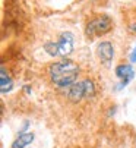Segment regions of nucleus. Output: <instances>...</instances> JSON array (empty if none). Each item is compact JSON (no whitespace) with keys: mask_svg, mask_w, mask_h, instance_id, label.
<instances>
[{"mask_svg":"<svg viewBox=\"0 0 136 148\" xmlns=\"http://www.w3.org/2000/svg\"><path fill=\"white\" fill-rule=\"evenodd\" d=\"M81 73V66L70 59H63L45 68V76L51 85L57 88H69L78 81Z\"/></svg>","mask_w":136,"mask_h":148,"instance_id":"1","label":"nucleus"},{"mask_svg":"<svg viewBox=\"0 0 136 148\" xmlns=\"http://www.w3.org/2000/svg\"><path fill=\"white\" fill-rule=\"evenodd\" d=\"M113 28V21L108 15H95L91 18L86 27H85V34L89 40H94L97 37H103L107 32H110Z\"/></svg>","mask_w":136,"mask_h":148,"instance_id":"2","label":"nucleus"},{"mask_svg":"<svg viewBox=\"0 0 136 148\" xmlns=\"http://www.w3.org/2000/svg\"><path fill=\"white\" fill-rule=\"evenodd\" d=\"M95 95V84L91 79L76 81L73 85L66 88V97L73 103H78L83 98H89Z\"/></svg>","mask_w":136,"mask_h":148,"instance_id":"3","label":"nucleus"},{"mask_svg":"<svg viewBox=\"0 0 136 148\" xmlns=\"http://www.w3.org/2000/svg\"><path fill=\"white\" fill-rule=\"evenodd\" d=\"M95 53H97V57L100 59V62H103L104 65H108L113 60V57H114V47H113L110 41H103V43H100L97 46Z\"/></svg>","mask_w":136,"mask_h":148,"instance_id":"4","label":"nucleus"},{"mask_svg":"<svg viewBox=\"0 0 136 148\" xmlns=\"http://www.w3.org/2000/svg\"><path fill=\"white\" fill-rule=\"evenodd\" d=\"M59 54L60 56H67L73 51V34L70 32H63L60 35V40H59Z\"/></svg>","mask_w":136,"mask_h":148,"instance_id":"5","label":"nucleus"},{"mask_svg":"<svg viewBox=\"0 0 136 148\" xmlns=\"http://www.w3.org/2000/svg\"><path fill=\"white\" fill-rule=\"evenodd\" d=\"M116 75H117V78L122 79L123 85H126V84H129V81L133 78L135 71L130 65H119L116 68Z\"/></svg>","mask_w":136,"mask_h":148,"instance_id":"6","label":"nucleus"},{"mask_svg":"<svg viewBox=\"0 0 136 148\" xmlns=\"http://www.w3.org/2000/svg\"><path fill=\"white\" fill-rule=\"evenodd\" d=\"M34 141V134L32 132H25L21 134L12 144V148H25L27 145H29Z\"/></svg>","mask_w":136,"mask_h":148,"instance_id":"7","label":"nucleus"},{"mask_svg":"<svg viewBox=\"0 0 136 148\" xmlns=\"http://www.w3.org/2000/svg\"><path fill=\"white\" fill-rule=\"evenodd\" d=\"M0 91H2L3 94H6L8 91H10L12 90V87H13V81L9 78V75L6 73V69L5 68H2V71H0Z\"/></svg>","mask_w":136,"mask_h":148,"instance_id":"8","label":"nucleus"},{"mask_svg":"<svg viewBox=\"0 0 136 148\" xmlns=\"http://www.w3.org/2000/svg\"><path fill=\"white\" fill-rule=\"evenodd\" d=\"M44 49L47 50V53L51 54V56H57L59 54V46H57V43H47V44L44 46Z\"/></svg>","mask_w":136,"mask_h":148,"instance_id":"9","label":"nucleus"},{"mask_svg":"<svg viewBox=\"0 0 136 148\" xmlns=\"http://www.w3.org/2000/svg\"><path fill=\"white\" fill-rule=\"evenodd\" d=\"M130 62H132V63H136V47L133 49V51H132V54H130Z\"/></svg>","mask_w":136,"mask_h":148,"instance_id":"10","label":"nucleus"}]
</instances>
